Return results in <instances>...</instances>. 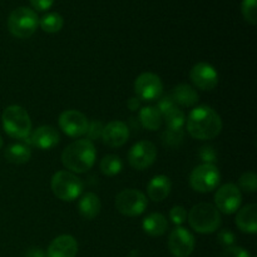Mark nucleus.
<instances>
[{"label": "nucleus", "mask_w": 257, "mask_h": 257, "mask_svg": "<svg viewBox=\"0 0 257 257\" xmlns=\"http://www.w3.org/2000/svg\"><path fill=\"white\" fill-rule=\"evenodd\" d=\"M186 127L191 137L195 140H213L222 131V119L213 108L198 105L188 114Z\"/></svg>", "instance_id": "f257e3e1"}, {"label": "nucleus", "mask_w": 257, "mask_h": 257, "mask_svg": "<svg viewBox=\"0 0 257 257\" xmlns=\"http://www.w3.org/2000/svg\"><path fill=\"white\" fill-rule=\"evenodd\" d=\"M97 151L89 140H78L64 148L62 153V163L69 172L85 173L94 166Z\"/></svg>", "instance_id": "f03ea898"}, {"label": "nucleus", "mask_w": 257, "mask_h": 257, "mask_svg": "<svg viewBox=\"0 0 257 257\" xmlns=\"http://www.w3.org/2000/svg\"><path fill=\"white\" fill-rule=\"evenodd\" d=\"M2 123L5 133L15 140L25 141L32 133V119L27 110L17 104L3 110Z\"/></svg>", "instance_id": "7ed1b4c3"}, {"label": "nucleus", "mask_w": 257, "mask_h": 257, "mask_svg": "<svg viewBox=\"0 0 257 257\" xmlns=\"http://www.w3.org/2000/svg\"><path fill=\"white\" fill-rule=\"evenodd\" d=\"M187 220L191 227L198 233H212L220 228L221 213L211 203H198L195 205L187 213Z\"/></svg>", "instance_id": "20e7f679"}, {"label": "nucleus", "mask_w": 257, "mask_h": 257, "mask_svg": "<svg viewBox=\"0 0 257 257\" xmlns=\"http://www.w3.org/2000/svg\"><path fill=\"white\" fill-rule=\"evenodd\" d=\"M39 27V18L35 10L20 7L13 10L8 18V29L10 34L19 39L30 38Z\"/></svg>", "instance_id": "39448f33"}, {"label": "nucleus", "mask_w": 257, "mask_h": 257, "mask_svg": "<svg viewBox=\"0 0 257 257\" xmlns=\"http://www.w3.org/2000/svg\"><path fill=\"white\" fill-rule=\"evenodd\" d=\"M53 193L59 200L72 202L83 192V182L75 173L69 171H58L50 181Z\"/></svg>", "instance_id": "423d86ee"}, {"label": "nucleus", "mask_w": 257, "mask_h": 257, "mask_svg": "<svg viewBox=\"0 0 257 257\" xmlns=\"http://www.w3.org/2000/svg\"><path fill=\"white\" fill-rule=\"evenodd\" d=\"M221 175L218 168L211 163L197 166L190 175V186L200 193L212 192L220 185Z\"/></svg>", "instance_id": "0eeeda50"}, {"label": "nucleus", "mask_w": 257, "mask_h": 257, "mask_svg": "<svg viewBox=\"0 0 257 257\" xmlns=\"http://www.w3.org/2000/svg\"><path fill=\"white\" fill-rule=\"evenodd\" d=\"M147 197L141 191L135 188H127L120 191L115 197V208L122 215L128 217H136L142 215L147 208Z\"/></svg>", "instance_id": "6e6552de"}, {"label": "nucleus", "mask_w": 257, "mask_h": 257, "mask_svg": "<svg viewBox=\"0 0 257 257\" xmlns=\"http://www.w3.org/2000/svg\"><path fill=\"white\" fill-rule=\"evenodd\" d=\"M135 92L138 99L155 102L162 97L163 83L155 73H142L135 82Z\"/></svg>", "instance_id": "1a4fd4ad"}, {"label": "nucleus", "mask_w": 257, "mask_h": 257, "mask_svg": "<svg viewBox=\"0 0 257 257\" xmlns=\"http://www.w3.org/2000/svg\"><path fill=\"white\" fill-rule=\"evenodd\" d=\"M157 157V148L150 141H140L128 151V163L137 171H143L152 166Z\"/></svg>", "instance_id": "9d476101"}, {"label": "nucleus", "mask_w": 257, "mask_h": 257, "mask_svg": "<svg viewBox=\"0 0 257 257\" xmlns=\"http://www.w3.org/2000/svg\"><path fill=\"white\" fill-rule=\"evenodd\" d=\"M242 202L241 190L233 183H226L221 186L215 193V207L225 215H232L237 212Z\"/></svg>", "instance_id": "9b49d317"}, {"label": "nucleus", "mask_w": 257, "mask_h": 257, "mask_svg": "<svg viewBox=\"0 0 257 257\" xmlns=\"http://www.w3.org/2000/svg\"><path fill=\"white\" fill-rule=\"evenodd\" d=\"M168 250L175 257H188L196 246L195 236L185 227L177 226L168 237Z\"/></svg>", "instance_id": "f8f14e48"}, {"label": "nucleus", "mask_w": 257, "mask_h": 257, "mask_svg": "<svg viewBox=\"0 0 257 257\" xmlns=\"http://www.w3.org/2000/svg\"><path fill=\"white\" fill-rule=\"evenodd\" d=\"M58 123H59V127L63 133L73 138L84 136L88 131V125H89L88 118L77 109L64 110L59 115Z\"/></svg>", "instance_id": "ddd939ff"}, {"label": "nucleus", "mask_w": 257, "mask_h": 257, "mask_svg": "<svg viewBox=\"0 0 257 257\" xmlns=\"http://www.w3.org/2000/svg\"><path fill=\"white\" fill-rule=\"evenodd\" d=\"M190 79L196 88L201 90H212L218 84V73L211 64L200 62L192 67Z\"/></svg>", "instance_id": "4468645a"}, {"label": "nucleus", "mask_w": 257, "mask_h": 257, "mask_svg": "<svg viewBox=\"0 0 257 257\" xmlns=\"http://www.w3.org/2000/svg\"><path fill=\"white\" fill-rule=\"evenodd\" d=\"M102 141L108 147L118 148L127 143L130 138V128L122 120H112L103 127Z\"/></svg>", "instance_id": "2eb2a0df"}, {"label": "nucleus", "mask_w": 257, "mask_h": 257, "mask_svg": "<svg viewBox=\"0 0 257 257\" xmlns=\"http://www.w3.org/2000/svg\"><path fill=\"white\" fill-rule=\"evenodd\" d=\"M27 140H29L30 145L38 150L49 151L59 143L60 135L52 125H40L30 133Z\"/></svg>", "instance_id": "dca6fc26"}, {"label": "nucleus", "mask_w": 257, "mask_h": 257, "mask_svg": "<svg viewBox=\"0 0 257 257\" xmlns=\"http://www.w3.org/2000/svg\"><path fill=\"white\" fill-rule=\"evenodd\" d=\"M78 253V242L72 235H60L50 242L47 257H75Z\"/></svg>", "instance_id": "f3484780"}, {"label": "nucleus", "mask_w": 257, "mask_h": 257, "mask_svg": "<svg viewBox=\"0 0 257 257\" xmlns=\"http://www.w3.org/2000/svg\"><path fill=\"white\" fill-rule=\"evenodd\" d=\"M172 190V182L165 175L155 176L147 185V195L150 200L155 202H161L166 200Z\"/></svg>", "instance_id": "a211bd4d"}, {"label": "nucleus", "mask_w": 257, "mask_h": 257, "mask_svg": "<svg viewBox=\"0 0 257 257\" xmlns=\"http://www.w3.org/2000/svg\"><path fill=\"white\" fill-rule=\"evenodd\" d=\"M236 226L242 232L255 235L257 232V207L256 205H247L238 210L236 216Z\"/></svg>", "instance_id": "6ab92c4d"}, {"label": "nucleus", "mask_w": 257, "mask_h": 257, "mask_svg": "<svg viewBox=\"0 0 257 257\" xmlns=\"http://www.w3.org/2000/svg\"><path fill=\"white\" fill-rule=\"evenodd\" d=\"M142 227L147 235L152 236V237H158L167 232L168 221L162 213L153 212L143 218Z\"/></svg>", "instance_id": "aec40b11"}, {"label": "nucleus", "mask_w": 257, "mask_h": 257, "mask_svg": "<svg viewBox=\"0 0 257 257\" xmlns=\"http://www.w3.org/2000/svg\"><path fill=\"white\" fill-rule=\"evenodd\" d=\"M102 208V203H100L99 197L95 193L88 192L82 196L78 203V210H79V215L82 216L84 220H93L97 217Z\"/></svg>", "instance_id": "412c9836"}, {"label": "nucleus", "mask_w": 257, "mask_h": 257, "mask_svg": "<svg viewBox=\"0 0 257 257\" xmlns=\"http://www.w3.org/2000/svg\"><path fill=\"white\" fill-rule=\"evenodd\" d=\"M171 98L175 104L182 105V107H193L198 102V93L193 87L188 84H180L173 88L171 92Z\"/></svg>", "instance_id": "4be33fe9"}, {"label": "nucleus", "mask_w": 257, "mask_h": 257, "mask_svg": "<svg viewBox=\"0 0 257 257\" xmlns=\"http://www.w3.org/2000/svg\"><path fill=\"white\" fill-rule=\"evenodd\" d=\"M138 119L146 130L157 131L160 130L163 123V115L161 114V112L155 105H147L140 110Z\"/></svg>", "instance_id": "5701e85b"}, {"label": "nucleus", "mask_w": 257, "mask_h": 257, "mask_svg": "<svg viewBox=\"0 0 257 257\" xmlns=\"http://www.w3.org/2000/svg\"><path fill=\"white\" fill-rule=\"evenodd\" d=\"M4 157L10 163L24 165V163L29 162V160L32 158V150L29 148V146H25L23 143H14L5 150Z\"/></svg>", "instance_id": "b1692460"}, {"label": "nucleus", "mask_w": 257, "mask_h": 257, "mask_svg": "<svg viewBox=\"0 0 257 257\" xmlns=\"http://www.w3.org/2000/svg\"><path fill=\"white\" fill-rule=\"evenodd\" d=\"M99 168L103 175L112 177V176H117L118 173L122 172L123 162L118 156L107 155L100 161Z\"/></svg>", "instance_id": "393cba45"}, {"label": "nucleus", "mask_w": 257, "mask_h": 257, "mask_svg": "<svg viewBox=\"0 0 257 257\" xmlns=\"http://www.w3.org/2000/svg\"><path fill=\"white\" fill-rule=\"evenodd\" d=\"M163 120H165L167 130L170 131H182L186 124V114L177 107H173L172 109L168 110L163 114Z\"/></svg>", "instance_id": "a878e982"}, {"label": "nucleus", "mask_w": 257, "mask_h": 257, "mask_svg": "<svg viewBox=\"0 0 257 257\" xmlns=\"http://www.w3.org/2000/svg\"><path fill=\"white\" fill-rule=\"evenodd\" d=\"M39 25L45 33L54 34V33L62 30L63 25H64V19L59 13H48L39 20Z\"/></svg>", "instance_id": "bb28decb"}, {"label": "nucleus", "mask_w": 257, "mask_h": 257, "mask_svg": "<svg viewBox=\"0 0 257 257\" xmlns=\"http://www.w3.org/2000/svg\"><path fill=\"white\" fill-rule=\"evenodd\" d=\"M257 0H242L241 3V13L247 23L251 25H255L257 23V10H256Z\"/></svg>", "instance_id": "cd10ccee"}, {"label": "nucleus", "mask_w": 257, "mask_h": 257, "mask_svg": "<svg viewBox=\"0 0 257 257\" xmlns=\"http://www.w3.org/2000/svg\"><path fill=\"white\" fill-rule=\"evenodd\" d=\"M238 186L241 190L247 193H253L257 190V177L255 172H245L238 180Z\"/></svg>", "instance_id": "c85d7f7f"}, {"label": "nucleus", "mask_w": 257, "mask_h": 257, "mask_svg": "<svg viewBox=\"0 0 257 257\" xmlns=\"http://www.w3.org/2000/svg\"><path fill=\"white\" fill-rule=\"evenodd\" d=\"M183 138V131H170L167 130L162 135L163 143L170 147H177L181 145Z\"/></svg>", "instance_id": "c756f323"}, {"label": "nucleus", "mask_w": 257, "mask_h": 257, "mask_svg": "<svg viewBox=\"0 0 257 257\" xmlns=\"http://www.w3.org/2000/svg\"><path fill=\"white\" fill-rule=\"evenodd\" d=\"M170 220L176 226H181L187 220V211L183 206H173L170 211Z\"/></svg>", "instance_id": "7c9ffc66"}, {"label": "nucleus", "mask_w": 257, "mask_h": 257, "mask_svg": "<svg viewBox=\"0 0 257 257\" xmlns=\"http://www.w3.org/2000/svg\"><path fill=\"white\" fill-rule=\"evenodd\" d=\"M103 127L104 125L102 124V122L99 120H93V122H89V125H88V131L85 135L88 136L87 140L89 141H95V140H99L102 137V132H103Z\"/></svg>", "instance_id": "2f4dec72"}, {"label": "nucleus", "mask_w": 257, "mask_h": 257, "mask_svg": "<svg viewBox=\"0 0 257 257\" xmlns=\"http://www.w3.org/2000/svg\"><path fill=\"white\" fill-rule=\"evenodd\" d=\"M158 102H157V105H156V108H157L158 110L161 112V114H165V113H167L168 110L172 109L173 107H176L175 102H173V99L171 98V95H163V97H160L158 98Z\"/></svg>", "instance_id": "473e14b6"}, {"label": "nucleus", "mask_w": 257, "mask_h": 257, "mask_svg": "<svg viewBox=\"0 0 257 257\" xmlns=\"http://www.w3.org/2000/svg\"><path fill=\"white\" fill-rule=\"evenodd\" d=\"M221 257H251L248 251H246L243 247H240V246H231V247H227L222 252Z\"/></svg>", "instance_id": "72a5a7b5"}, {"label": "nucleus", "mask_w": 257, "mask_h": 257, "mask_svg": "<svg viewBox=\"0 0 257 257\" xmlns=\"http://www.w3.org/2000/svg\"><path fill=\"white\" fill-rule=\"evenodd\" d=\"M200 157L205 163L213 165V162L216 161V151L213 150L212 146H205V147L201 148Z\"/></svg>", "instance_id": "f704fd0d"}, {"label": "nucleus", "mask_w": 257, "mask_h": 257, "mask_svg": "<svg viewBox=\"0 0 257 257\" xmlns=\"http://www.w3.org/2000/svg\"><path fill=\"white\" fill-rule=\"evenodd\" d=\"M217 238H218V242H220L222 246H225L226 248L231 247V246H233V243H235V235H233L230 230L221 231V232L218 233Z\"/></svg>", "instance_id": "c9c22d12"}, {"label": "nucleus", "mask_w": 257, "mask_h": 257, "mask_svg": "<svg viewBox=\"0 0 257 257\" xmlns=\"http://www.w3.org/2000/svg\"><path fill=\"white\" fill-rule=\"evenodd\" d=\"M29 2L32 4L33 10L35 9L38 12H47L54 4V0H29Z\"/></svg>", "instance_id": "e433bc0d"}, {"label": "nucleus", "mask_w": 257, "mask_h": 257, "mask_svg": "<svg viewBox=\"0 0 257 257\" xmlns=\"http://www.w3.org/2000/svg\"><path fill=\"white\" fill-rule=\"evenodd\" d=\"M24 257H47L44 251L39 247H30L28 248L27 252L24 253Z\"/></svg>", "instance_id": "4c0bfd02"}, {"label": "nucleus", "mask_w": 257, "mask_h": 257, "mask_svg": "<svg viewBox=\"0 0 257 257\" xmlns=\"http://www.w3.org/2000/svg\"><path fill=\"white\" fill-rule=\"evenodd\" d=\"M127 105H128V108H130L131 110H137L138 108H140V105H141V99H138L137 97L130 98Z\"/></svg>", "instance_id": "58836bf2"}, {"label": "nucleus", "mask_w": 257, "mask_h": 257, "mask_svg": "<svg viewBox=\"0 0 257 257\" xmlns=\"http://www.w3.org/2000/svg\"><path fill=\"white\" fill-rule=\"evenodd\" d=\"M3 146H4V141H3V137L0 136V150L3 148Z\"/></svg>", "instance_id": "ea45409f"}, {"label": "nucleus", "mask_w": 257, "mask_h": 257, "mask_svg": "<svg viewBox=\"0 0 257 257\" xmlns=\"http://www.w3.org/2000/svg\"><path fill=\"white\" fill-rule=\"evenodd\" d=\"M253 257H255V256H253Z\"/></svg>", "instance_id": "a19ab883"}]
</instances>
